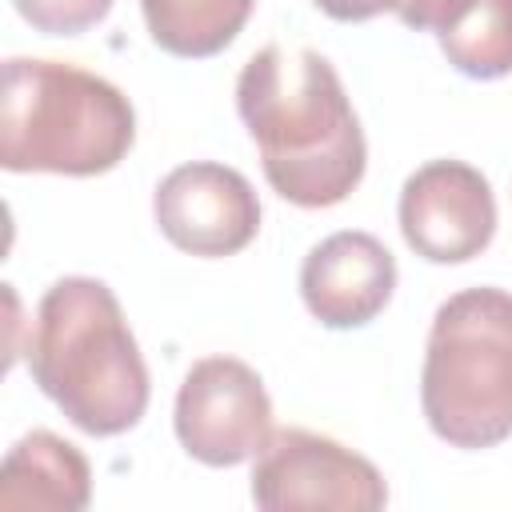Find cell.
<instances>
[{"mask_svg": "<svg viewBox=\"0 0 512 512\" xmlns=\"http://www.w3.org/2000/svg\"><path fill=\"white\" fill-rule=\"evenodd\" d=\"M236 112L260 148L272 192L296 208H332L364 180L368 144L336 68L316 48L268 44L236 80Z\"/></svg>", "mask_w": 512, "mask_h": 512, "instance_id": "6da1fadb", "label": "cell"}, {"mask_svg": "<svg viewBox=\"0 0 512 512\" xmlns=\"http://www.w3.org/2000/svg\"><path fill=\"white\" fill-rule=\"evenodd\" d=\"M36 388L88 436H120L148 412V364L116 292L96 276L56 280L28 336Z\"/></svg>", "mask_w": 512, "mask_h": 512, "instance_id": "7a4b0ae2", "label": "cell"}, {"mask_svg": "<svg viewBox=\"0 0 512 512\" xmlns=\"http://www.w3.org/2000/svg\"><path fill=\"white\" fill-rule=\"evenodd\" d=\"M132 140L136 112L112 80L64 60H4L0 164L8 172L100 176L128 156Z\"/></svg>", "mask_w": 512, "mask_h": 512, "instance_id": "3957f363", "label": "cell"}, {"mask_svg": "<svg viewBox=\"0 0 512 512\" xmlns=\"http://www.w3.org/2000/svg\"><path fill=\"white\" fill-rule=\"evenodd\" d=\"M420 408L428 428L464 452L512 436V296L504 288H464L436 308Z\"/></svg>", "mask_w": 512, "mask_h": 512, "instance_id": "277c9868", "label": "cell"}, {"mask_svg": "<svg viewBox=\"0 0 512 512\" xmlns=\"http://www.w3.org/2000/svg\"><path fill=\"white\" fill-rule=\"evenodd\" d=\"M252 500L264 512H376L388 504V484L368 456L332 436L308 428H272L252 464Z\"/></svg>", "mask_w": 512, "mask_h": 512, "instance_id": "5b68a950", "label": "cell"}, {"mask_svg": "<svg viewBox=\"0 0 512 512\" xmlns=\"http://www.w3.org/2000/svg\"><path fill=\"white\" fill-rule=\"evenodd\" d=\"M172 428L180 448L208 468L252 460L272 436V400L260 372L236 356L196 360L180 380Z\"/></svg>", "mask_w": 512, "mask_h": 512, "instance_id": "8992f818", "label": "cell"}, {"mask_svg": "<svg viewBox=\"0 0 512 512\" xmlns=\"http://www.w3.org/2000/svg\"><path fill=\"white\" fill-rule=\"evenodd\" d=\"M404 244L428 264H464L496 236V196L480 168L464 160H428L400 188Z\"/></svg>", "mask_w": 512, "mask_h": 512, "instance_id": "52a82bcc", "label": "cell"}, {"mask_svg": "<svg viewBox=\"0 0 512 512\" xmlns=\"http://www.w3.org/2000/svg\"><path fill=\"white\" fill-rule=\"evenodd\" d=\"M152 216L172 248L204 260L236 256L260 232L256 188L244 172L216 160L172 168L152 192Z\"/></svg>", "mask_w": 512, "mask_h": 512, "instance_id": "ba28073f", "label": "cell"}, {"mask_svg": "<svg viewBox=\"0 0 512 512\" xmlns=\"http://www.w3.org/2000/svg\"><path fill=\"white\" fill-rule=\"evenodd\" d=\"M396 288V256L360 228L324 236L300 264L304 308L324 328H364L372 324Z\"/></svg>", "mask_w": 512, "mask_h": 512, "instance_id": "9c48e42d", "label": "cell"}, {"mask_svg": "<svg viewBox=\"0 0 512 512\" xmlns=\"http://www.w3.org/2000/svg\"><path fill=\"white\" fill-rule=\"evenodd\" d=\"M92 500V468L76 444L36 428L20 436L0 472V508L32 512H80Z\"/></svg>", "mask_w": 512, "mask_h": 512, "instance_id": "30bf717a", "label": "cell"}, {"mask_svg": "<svg viewBox=\"0 0 512 512\" xmlns=\"http://www.w3.org/2000/svg\"><path fill=\"white\" fill-rule=\"evenodd\" d=\"M256 0H140L156 48L180 60L224 52L248 24Z\"/></svg>", "mask_w": 512, "mask_h": 512, "instance_id": "8fae6325", "label": "cell"}, {"mask_svg": "<svg viewBox=\"0 0 512 512\" xmlns=\"http://www.w3.org/2000/svg\"><path fill=\"white\" fill-rule=\"evenodd\" d=\"M448 64L468 80H500L512 72V0H472L468 12L436 36Z\"/></svg>", "mask_w": 512, "mask_h": 512, "instance_id": "7c38bea8", "label": "cell"}, {"mask_svg": "<svg viewBox=\"0 0 512 512\" xmlns=\"http://www.w3.org/2000/svg\"><path fill=\"white\" fill-rule=\"evenodd\" d=\"M12 8L44 36H80L112 12V0H12Z\"/></svg>", "mask_w": 512, "mask_h": 512, "instance_id": "4fadbf2b", "label": "cell"}, {"mask_svg": "<svg viewBox=\"0 0 512 512\" xmlns=\"http://www.w3.org/2000/svg\"><path fill=\"white\" fill-rule=\"evenodd\" d=\"M472 0H396V20L412 32H448L464 12H468Z\"/></svg>", "mask_w": 512, "mask_h": 512, "instance_id": "5bb4252c", "label": "cell"}, {"mask_svg": "<svg viewBox=\"0 0 512 512\" xmlns=\"http://www.w3.org/2000/svg\"><path fill=\"white\" fill-rule=\"evenodd\" d=\"M324 16L340 20V24H360V20H372L380 12H392L396 0H312Z\"/></svg>", "mask_w": 512, "mask_h": 512, "instance_id": "9a60e30c", "label": "cell"}]
</instances>
